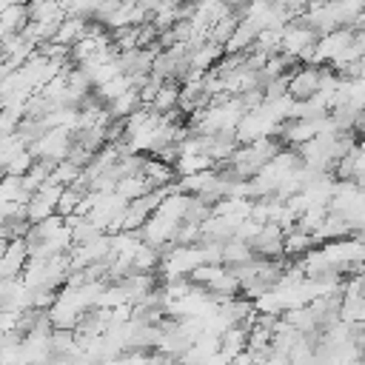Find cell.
Segmentation results:
<instances>
[{
  "label": "cell",
  "mask_w": 365,
  "mask_h": 365,
  "mask_svg": "<svg viewBox=\"0 0 365 365\" xmlns=\"http://www.w3.org/2000/svg\"><path fill=\"white\" fill-rule=\"evenodd\" d=\"M319 74H322V66H299L291 71L288 77V94L302 103V100H311L314 94H319Z\"/></svg>",
  "instance_id": "6da1fadb"
},
{
  "label": "cell",
  "mask_w": 365,
  "mask_h": 365,
  "mask_svg": "<svg viewBox=\"0 0 365 365\" xmlns=\"http://www.w3.org/2000/svg\"><path fill=\"white\" fill-rule=\"evenodd\" d=\"M251 251H254L257 259H274V257L285 254V231L279 225H274V222H265L259 228V234L254 237Z\"/></svg>",
  "instance_id": "7a4b0ae2"
},
{
  "label": "cell",
  "mask_w": 365,
  "mask_h": 365,
  "mask_svg": "<svg viewBox=\"0 0 365 365\" xmlns=\"http://www.w3.org/2000/svg\"><path fill=\"white\" fill-rule=\"evenodd\" d=\"M143 177L151 182V188H165V185H174L177 182V171H174V165H168V163H163V160H145V165H143Z\"/></svg>",
  "instance_id": "3957f363"
}]
</instances>
